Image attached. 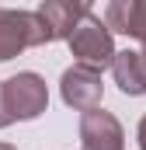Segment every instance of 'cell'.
<instances>
[{
    "label": "cell",
    "instance_id": "obj_1",
    "mask_svg": "<svg viewBox=\"0 0 146 150\" xmlns=\"http://www.w3.org/2000/svg\"><path fill=\"white\" fill-rule=\"evenodd\" d=\"M70 52H73V59L84 63V67H94V70L111 67V59H115V38H111L108 25L94 11H87V18L70 35Z\"/></svg>",
    "mask_w": 146,
    "mask_h": 150
},
{
    "label": "cell",
    "instance_id": "obj_2",
    "mask_svg": "<svg viewBox=\"0 0 146 150\" xmlns=\"http://www.w3.org/2000/svg\"><path fill=\"white\" fill-rule=\"evenodd\" d=\"M45 28L32 11H14V7H0V63L21 56L32 45H45Z\"/></svg>",
    "mask_w": 146,
    "mask_h": 150
},
{
    "label": "cell",
    "instance_id": "obj_3",
    "mask_svg": "<svg viewBox=\"0 0 146 150\" xmlns=\"http://www.w3.org/2000/svg\"><path fill=\"white\" fill-rule=\"evenodd\" d=\"M4 98H7V108L14 119L28 122V119H38V115L49 108V87L45 80L32 70L25 74H14L4 80Z\"/></svg>",
    "mask_w": 146,
    "mask_h": 150
},
{
    "label": "cell",
    "instance_id": "obj_4",
    "mask_svg": "<svg viewBox=\"0 0 146 150\" xmlns=\"http://www.w3.org/2000/svg\"><path fill=\"white\" fill-rule=\"evenodd\" d=\"M59 94L77 112H94L101 105V98H105L101 70L84 67V63H73L70 70H63V77H59Z\"/></svg>",
    "mask_w": 146,
    "mask_h": 150
},
{
    "label": "cell",
    "instance_id": "obj_5",
    "mask_svg": "<svg viewBox=\"0 0 146 150\" xmlns=\"http://www.w3.org/2000/svg\"><path fill=\"white\" fill-rule=\"evenodd\" d=\"M80 150H125L122 122L105 108L80 115Z\"/></svg>",
    "mask_w": 146,
    "mask_h": 150
},
{
    "label": "cell",
    "instance_id": "obj_6",
    "mask_svg": "<svg viewBox=\"0 0 146 150\" xmlns=\"http://www.w3.org/2000/svg\"><path fill=\"white\" fill-rule=\"evenodd\" d=\"M87 11L91 7H84V4H70V0H45V4H38V21H42V28H45V38L49 42H59V38H66L77 32V25L87 18Z\"/></svg>",
    "mask_w": 146,
    "mask_h": 150
},
{
    "label": "cell",
    "instance_id": "obj_7",
    "mask_svg": "<svg viewBox=\"0 0 146 150\" xmlns=\"http://www.w3.org/2000/svg\"><path fill=\"white\" fill-rule=\"evenodd\" d=\"M105 25L108 32L139 38L146 45V0H111L105 7Z\"/></svg>",
    "mask_w": 146,
    "mask_h": 150
},
{
    "label": "cell",
    "instance_id": "obj_8",
    "mask_svg": "<svg viewBox=\"0 0 146 150\" xmlns=\"http://www.w3.org/2000/svg\"><path fill=\"white\" fill-rule=\"evenodd\" d=\"M111 77H115V84L122 87V94H132V98H139L146 94V59L139 49H122V52H115V59H111Z\"/></svg>",
    "mask_w": 146,
    "mask_h": 150
},
{
    "label": "cell",
    "instance_id": "obj_9",
    "mask_svg": "<svg viewBox=\"0 0 146 150\" xmlns=\"http://www.w3.org/2000/svg\"><path fill=\"white\" fill-rule=\"evenodd\" d=\"M14 122V115H11V108H7V98H4V80H0V129H7Z\"/></svg>",
    "mask_w": 146,
    "mask_h": 150
},
{
    "label": "cell",
    "instance_id": "obj_10",
    "mask_svg": "<svg viewBox=\"0 0 146 150\" xmlns=\"http://www.w3.org/2000/svg\"><path fill=\"white\" fill-rule=\"evenodd\" d=\"M136 140H139V150H146V115L139 119V129H136Z\"/></svg>",
    "mask_w": 146,
    "mask_h": 150
},
{
    "label": "cell",
    "instance_id": "obj_11",
    "mask_svg": "<svg viewBox=\"0 0 146 150\" xmlns=\"http://www.w3.org/2000/svg\"><path fill=\"white\" fill-rule=\"evenodd\" d=\"M0 150H18V147H11V143H0Z\"/></svg>",
    "mask_w": 146,
    "mask_h": 150
},
{
    "label": "cell",
    "instance_id": "obj_12",
    "mask_svg": "<svg viewBox=\"0 0 146 150\" xmlns=\"http://www.w3.org/2000/svg\"><path fill=\"white\" fill-rule=\"evenodd\" d=\"M139 52H143V59H146V45H143V49H139Z\"/></svg>",
    "mask_w": 146,
    "mask_h": 150
}]
</instances>
